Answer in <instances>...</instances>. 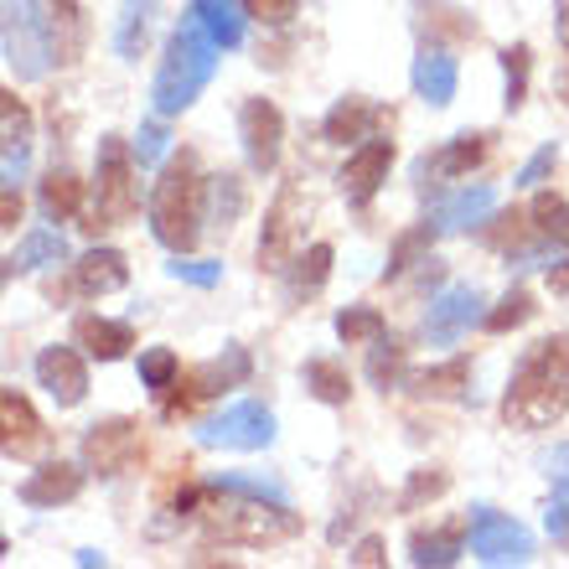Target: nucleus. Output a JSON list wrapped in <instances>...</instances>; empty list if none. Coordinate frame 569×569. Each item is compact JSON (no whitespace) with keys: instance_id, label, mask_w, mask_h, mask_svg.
Instances as JSON below:
<instances>
[{"instance_id":"nucleus-24","label":"nucleus","mask_w":569,"mask_h":569,"mask_svg":"<svg viewBox=\"0 0 569 569\" xmlns=\"http://www.w3.org/2000/svg\"><path fill=\"white\" fill-rule=\"evenodd\" d=\"M192 16L202 21V31H208L218 47H239L243 42V0H192Z\"/></svg>"},{"instance_id":"nucleus-25","label":"nucleus","mask_w":569,"mask_h":569,"mask_svg":"<svg viewBox=\"0 0 569 569\" xmlns=\"http://www.w3.org/2000/svg\"><path fill=\"white\" fill-rule=\"evenodd\" d=\"M481 156H487V140L481 136H456L446 150H435V156H425L420 161V177H466L471 166H481Z\"/></svg>"},{"instance_id":"nucleus-43","label":"nucleus","mask_w":569,"mask_h":569,"mask_svg":"<svg viewBox=\"0 0 569 569\" xmlns=\"http://www.w3.org/2000/svg\"><path fill=\"white\" fill-rule=\"evenodd\" d=\"M212 487H228V492H249V497H274V502H290L284 481H274V477H249V471H228V477H218Z\"/></svg>"},{"instance_id":"nucleus-14","label":"nucleus","mask_w":569,"mask_h":569,"mask_svg":"<svg viewBox=\"0 0 569 569\" xmlns=\"http://www.w3.org/2000/svg\"><path fill=\"white\" fill-rule=\"evenodd\" d=\"M389 166H393V140H368V146H358L352 156H347L342 166V197L352 202V208H368L378 197V187L389 181Z\"/></svg>"},{"instance_id":"nucleus-52","label":"nucleus","mask_w":569,"mask_h":569,"mask_svg":"<svg viewBox=\"0 0 569 569\" xmlns=\"http://www.w3.org/2000/svg\"><path fill=\"white\" fill-rule=\"evenodd\" d=\"M555 27H559V42L569 52V0H555Z\"/></svg>"},{"instance_id":"nucleus-18","label":"nucleus","mask_w":569,"mask_h":569,"mask_svg":"<svg viewBox=\"0 0 569 569\" xmlns=\"http://www.w3.org/2000/svg\"><path fill=\"white\" fill-rule=\"evenodd\" d=\"M73 342L89 352V358H99V362H114V358H124L130 347H136V327L130 321H109V316H78L73 321Z\"/></svg>"},{"instance_id":"nucleus-19","label":"nucleus","mask_w":569,"mask_h":569,"mask_svg":"<svg viewBox=\"0 0 569 569\" xmlns=\"http://www.w3.org/2000/svg\"><path fill=\"white\" fill-rule=\"evenodd\" d=\"M0 430H6V456H31L47 440L37 409L27 405V393L0 389Z\"/></svg>"},{"instance_id":"nucleus-20","label":"nucleus","mask_w":569,"mask_h":569,"mask_svg":"<svg viewBox=\"0 0 569 569\" xmlns=\"http://www.w3.org/2000/svg\"><path fill=\"white\" fill-rule=\"evenodd\" d=\"M456 83H461V68L450 58L446 47H425L420 58H415V93H420L425 104L446 109L456 99Z\"/></svg>"},{"instance_id":"nucleus-23","label":"nucleus","mask_w":569,"mask_h":569,"mask_svg":"<svg viewBox=\"0 0 569 569\" xmlns=\"http://www.w3.org/2000/svg\"><path fill=\"white\" fill-rule=\"evenodd\" d=\"M471 539V518H456V523H440L435 533H415L409 539V559L415 565H456Z\"/></svg>"},{"instance_id":"nucleus-31","label":"nucleus","mask_w":569,"mask_h":569,"mask_svg":"<svg viewBox=\"0 0 569 569\" xmlns=\"http://www.w3.org/2000/svg\"><path fill=\"white\" fill-rule=\"evenodd\" d=\"M327 274H331V243H311V249L296 254V264H290V284H284V296L290 300L316 296V290L327 284Z\"/></svg>"},{"instance_id":"nucleus-44","label":"nucleus","mask_w":569,"mask_h":569,"mask_svg":"<svg viewBox=\"0 0 569 569\" xmlns=\"http://www.w3.org/2000/svg\"><path fill=\"white\" fill-rule=\"evenodd\" d=\"M161 120H166V114H156V120L140 124V136H136V161H140V166H156V161L166 156V140H171V136H166Z\"/></svg>"},{"instance_id":"nucleus-3","label":"nucleus","mask_w":569,"mask_h":569,"mask_svg":"<svg viewBox=\"0 0 569 569\" xmlns=\"http://www.w3.org/2000/svg\"><path fill=\"white\" fill-rule=\"evenodd\" d=\"M208 223V181L197 177V161L181 150V161H171L150 192V233L171 249V254H192Z\"/></svg>"},{"instance_id":"nucleus-11","label":"nucleus","mask_w":569,"mask_h":569,"mask_svg":"<svg viewBox=\"0 0 569 569\" xmlns=\"http://www.w3.org/2000/svg\"><path fill=\"white\" fill-rule=\"evenodd\" d=\"M300 223H306V202L296 187H280V197L264 212V233H259V264L264 270H290L300 254Z\"/></svg>"},{"instance_id":"nucleus-4","label":"nucleus","mask_w":569,"mask_h":569,"mask_svg":"<svg viewBox=\"0 0 569 569\" xmlns=\"http://www.w3.org/2000/svg\"><path fill=\"white\" fill-rule=\"evenodd\" d=\"M218 42H212L202 21H181L171 37H166V58L156 68V83H150V99H156V114H181V109L197 104V93L212 83V68H218Z\"/></svg>"},{"instance_id":"nucleus-40","label":"nucleus","mask_w":569,"mask_h":569,"mask_svg":"<svg viewBox=\"0 0 569 569\" xmlns=\"http://www.w3.org/2000/svg\"><path fill=\"white\" fill-rule=\"evenodd\" d=\"M383 316L373 311V306H352V311L337 316V337H342L347 347H358V342H373V337H383Z\"/></svg>"},{"instance_id":"nucleus-27","label":"nucleus","mask_w":569,"mask_h":569,"mask_svg":"<svg viewBox=\"0 0 569 569\" xmlns=\"http://www.w3.org/2000/svg\"><path fill=\"white\" fill-rule=\"evenodd\" d=\"M243 208H249V197H243V181L233 177V171L208 177V223L218 228V233H228V228L239 223Z\"/></svg>"},{"instance_id":"nucleus-46","label":"nucleus","mask_w":569,"mask_h":569,"mask_svg":"<svg viewBox=\"0 0 569 569\" xmlns=\"http://www.w3.org/2000/svg\"><path fill=\"white\" fill-rule=\"evenodd\" d=\"M243 11L254 16V21H264V27H284L300 11V0H243Z\"/></svg>"},{"instance_id":"nucleus-5","label":"nucleus","mask_w":569,"mask_h":569,"mask_svg":"<svg viewBox=\"0 0 569 569\" xmlns=\"http://www.w3.org/2000/svg\"><path fill=\"white\" fill-rule=\"evenodd\" d=\"M136 208H140V181H136L130 146L120 136H104L99 140V177H93V223H83V228L130 223Z\"/></svg>"},{"instance_id":"nucleus-32","label":"nucleus","mask_w":569,"mask_h":569,"mask_svg":"<svg viewBox=\"0 0 569 569\" xmlns=\"http://www.w3.org/2000/svg\"><path fill=\"white\" fill-rule=\"evenodd\" d=\"M37 197H42V212L52 218V223H68V218L83 212V181H78L73 171H52Z\"/></svg>"},{"instance_id":"nucleus-6","label":"nucleus","mask_w":569,"mask_h":569,"mask_svg":"<svg viewBox=\"0 0 569 569\" xmlns=\"http://www.w3.org/2000/svg\"><path fill=\"white\" fill-rule=\"evenodd\" d=\"M6 62L21 83H37L58 62V42L37 0H6Z\"/></svg>"},{"instance_id":"nucleus-2","label":"nucleus","mask_w":569,"mask_h":569,"mask_svg":"<svg viewBox=\"0 0 569 569\" xmlns=\"http://www.w3.org/2000/svg\"><path fill=\"white\" fill-rule=\"evenodd\" d=\"M202 528L218 543H239V549H270L300 533V518L290 512V502L274 497H249L228 492V487H208L202 497Z\"/></svg>"},{"instance_id":"nucleus-13","label":"nucleus","mask_w":569,"mask_h":569,"mask_svg":"<svg viewBox=\"0 0 569 569\" xmlns=\"http://www.w3.org/2000/svg\"><path fill=\"white\" fill-rule=\"evenodd\" d=\"M471 321H481V290L477 284H450V290L435 296L430 316H425V337L435 347H450L471 331Z\"/></svg>"},{"instance_id":"nucleus-51","label":"nucleus","mask_w":569,"mask_h":569,"mask_svg":"<svg viewBox=\"0 0 569 569\" xmlns=\"http://www.w3.org/2000/svg\"><path fill=\"white\" fill-rule=\"evenodd\" d=\"M549 290H555V296H569V259L549 270Z\"/></svg>"},{"instance_id":"nucleus-10","label":"nucleus","mask_w":569,"mask_h":569,"mask_svg":"<svg viewBox=\"0 0 569 569\" xmlns=\"http://www.w3.org/2000/svg\"><path fill=\"white\" fill-rule=\"evenodd\" d=\"M471 555L481 565H528L533 559V539H528L523 523H512L508 512L497 508H471Z\"/></svg>"},{"instance_id":"nucleus-16","label":"nucleus","mask_w":569,"mask_h":569,"mask_svg":"<svg viewBox=\"0 0 569 569\" xmlns=\"http://www.w3.org/2000/svg\"><path fill=\"white\" fill-rule=\"evenodd\" d=\"M83 471H89V466L47 461L42 471H31V477L16 487V497H21L27 508H58V502H73V497L83 492Z\"/></svg>"},{"instance_id":"nucleus-42","label":"nucleus","mask_w":569,"mask_h":569,"mask_svg":"<svg viewBox=\"0 0 569 569\" xmlns=\"http://www.w3.org/2000/svg\"><path fill=\"white\" fill-rule=\"evenodd\" d=\"M528 68H533V52L523 42L502 52V73H508V109H518L528 99Z\"/></svg>"},{"instance_id":"nucleus-34","label":"nucleus","mask_w":569,"mask_h":569,"mask_svg":"<svg viewBox=\"0 0 569 569\" xmlns=\"http://www.w3.org/2000/svg\"><path fill=\"white\" fill-rule=\"evenodd\" d=\"M466 383H471V362L450 358V362H440V368L415 378V393H425V399H450V393H461Z\"/></svg>"},{"instance_id":"nucleus-36","label":"nucleus","mask_w":569,"mask_h":569,"mask_svg":"<svg viewBox=\"0 0 569 569\" xmlns=\"http://www.w3.org/2000/svg\"><path fill=\"white\" fill-rule=\"evenodd\" d=\"M528 316H533V296H528L523 284H512L508 296H502V300H497V306H492V311L481 316V327H487V331H497V337H502V331L523 327Z\"/></svg>"},{"instance_id":"nucleus-30","label":"nucleus","mask_w":569,"mask_h":569,"mask_svg":"<svg viewBox=\"0 0 569 569\" xmlns=\"http://www.w3.org/2000/svg\"><path fill=\"white\" fill-rule=\"evenodd\" d=\"M150 16H156V0H124L120 6V21H114V52L136 62L146 52V37H150Z\"/></svg>"},{"instance_id":"nucleus-41","label":"nucleus","mask_w":569,"mask_h":569,"mask_svg":"<svg viewBox=\"0 0 569 569\" xmlns=\"http://www.w3.org/2000/svg\"><path fill=\"white\" fill-rule=\"evenodd\" d=\"M450 487V477L440 471V466H425V471H415L409 477V487H405V497H399V508L405 512H415V508H425V502H435V497Z\"/></svg>"},{"instance_id":"nucleus-15","label":"nucleus","mask_w":569,"mask_h":569,"mask_svg":"<svg viewBox=\"0 0 569 569\" xmlns=\"http://www.w3.org/2000/svg\"><path fill=\"white\" fill-rule=\"evenodd\" d=\"M37 383L52 393L58 409H73V405H83V393H89V368H83V358H78L73 347H42Z\"/></svg>"},{"instance_id":"nucleus-9","label":"nucleus","mask_w":569,"mask_h":569,"mask_svg":"<svg viewBox=\"0 0 569 569\" xmlns=\"http://www.w3.org/2000/svg\"><path fill=\"white\" fill-rule=\"evenodd\" d=\"M197 440L212 450H264L274 446V415L259 399H243V405H228L218 420L202 425Z\"/></svg>"},{"instance_id":"nucleus-47","label":"nucleus","mask_w":569,"mask_h":569,"mask_svg":"<svg viewBox=\"0 0 569 569\" xmlns=\"http://www.w3.org/2000/svg\"><path fill=\"white\" fill-rule=\"evenodd\" d=\"M171 274H177V280H187V284H197V290H212V284L223 280V264H208V259H192V264H181V254H177Z\"/></svg>"},{"instance_id":"nucleus-17","label":"nucleus","mask_w":569,"mask_h":569,"mask_svg":"<svg viewBox=\"0 0 569 569\" xmlns=\"http://www.w3.org/2000/svg\"><path fill=\"white\" fill-rule=\"evenodd\" d=\"M0 130H6V166H0V177H6V187H16L27 177V161H31V114L16 99V89L0 93Z\"/></svg>"},{"instance_id":"nucleus-53","label":"nucleus","mask_w":569,"mask_h":569,"mask_svg":"<svg viewBox=\"0 0 569 569\" xmlns=\"http://www.w3.org/2000/svg\"><path fill=\"white\" fill-rule=\"evenodd\" d=\"M559 93H565V104H569V68H565V78H559Z\"/></svg>"},{"instance_id":"nucleus-21","label":"nucleus","mask_w":569,"mask_h":569,"mask_svg":"<svg viewBox=\"0 0 569 569\" xmlns=\"http://www.w3.org/2000/svg\"><path fill=\"white\" fill-rule=\"evenodd\" d=\"M497 208V192L492 187H466V192H456L450 202H440L435 208V233H466V228L487 223Z\"/></svg>"},{"instance_id":"nucleus-7","label":"nucleus","mask_w":569,"mask_h":569,"mask_svg":"<svg viewBox=\"0 0 569 569\" xmlns=\"http://www.w3.org/2000/svg\"><path fill=\"white\" fill-rule=\"evenodd\" d=\"M249 352L243 347H228L223 358H212V362H202V368H192V373H177V383L166 393H156L161 399V415L166 420H177V415H187L192 405H202V399H212V393H223V389H233V383H243L249 378Z\"/></svg>"},{"instance_id":"nucleus-8","label":"nucleus","mask_w":569,"mask_h":569,"mask_svg":"<svg viewBox=\"0 0 569 569\" xmlns=\"http://www.w3.org/2000/svg\"><path fill=\"white\" fill-rule=\"evenodd\" d=\"M146 456V435L136 420H99L83 435V466L93 477H124Z\"/></svg>"},{"instance_id":"nucleus-45","label":"nucleus","mask_w":569,"mask_h":569,"mask_svg":"<svg viewBox=\"0 0 569 569\" xmlns=\"http://www.w3.org/2000/svg\"><path fill=\"white\" fill-rule=\"evenodd\" d=\"M430 239H435V228H430V223H425V228H415V233H405V239L393 243L389 270H383V274H405V270H409V259L420 254V249H430Z\"/></svg>"},{"instance_id":"nucleus-22","label":"nucleus","mask_w":569,"mask_h":569,"mask_svg":"<svg viewBox=\"0 0 569 569\" xmlns=\"http://www.w3.org/2000/svg\"><path fill=\"white\" fill-rule=\"evenodd\" d=\"M73 280L83 296H109V290H124L130 264H124L120 249H89V254L73 264Z\"/></svg>"},{"instance_id":"nucleus-35","label":"nucleus","mask_w":569,"mask_h":569,"mask_svg":"<svg viewBox=\"0 0 569 569\" xmlns=\"http://www.w3.org/2000/svg\"><path fill=\"white\" fill-rule=\"evenodd\" d=\"M549 477H555V502H549V533L559 543L569 539V446L549 456Z\"/></svg>"},{"instance_id":"nucleus-12","label":"nucleus","mask_w":569,"mask_h":569,"mask_svg":"<svg viewBox=\"0 0 569 569\" xmlns=\"http://www.w3.org/2000/svg\"><path fill=\"white\" fill-rule=\"evenodd\" d=\"M239 136H243V156L259 177L280 166V140H284V114L270 99H243L239 109Z\"/></svg>"},{"instance_id":"nucleus-37","label":"nucleus","mask_w":569,"mask_h":569,"mask_svg":"<svg viewBox=\"0 0 569 569\" xmlns=\"http://www.w3.org/2000/svg\"><path fill=\"white\" fill-rule=\"evenodd\" d=\"M528 218H533V228H539L543 239L569 243V202H565V197L539 192V197H533V208H528Z\"/></svg>"},{"instance_id":"nucleus-38","label":"nucleus","mask_w":569,"mask_h":569,"mask_svg":"<svg viewBox=\"0 0 569 569\" xmlns=\"http://www.w3.org/2000/svg\"><path fill=\"white\" fill-rule=\"evenodd\" d=\"M399 373H405V347L383 331V337H373V352H368V378H373L378 389H393Z\"/></svg>"},{"instance_id":"nucleus-33","label":"nucleus","mask_w":569,"mask_h":569,"mask_svg":"<svg viewBox=\"0 0 569 569\" xmlns=\"http://www.w3.org/2000/svg\"><path fill=\"white\" fill-rule=\"evenodd\" d=\"M306 389L321 399V405H347L352 399V378L337 358H311L306 362Z\"/></svg>"},{"instance_id":"nucleus-48","label":"nucleus","mask_w":569,"mask_h":569,"mask_svg":"<svg viewBox=\"0 0 569 569\" xmlns=\"http://www.w3.org/2000/svg\"><path fill=\"white\" fill-rule=\"evenodd\" d=\"M555 161H559V150H555V146H543L539 156H533V161H528L523 171H518V181H523V187H533V181H539V177H543V171H549V166H555Z\"/></svg>"},{"instance_id":"nucleus-49","label":"nucleus","mask_w":569,"mask_h":569,"mask_svg":"<svg viewBox=\"0 0 569 569\" xmlns=\"http://www.w3.org/2000/svg\"><path fill=\"white\" fill-rule=\"evenodd\" d=\"M352 565H358V569H378V565H383V539H362L358 549H352Z\"/></svg>"},{"instance_id":"nucleus-29","label":"nucleus","mask_w":569,"mask_h":569,"mask_svg":"<svg viewBox=\"0 0 569 569\" xmlns=\"http://www.w3.org/2000/svg\"><path fill=\"white\" fill-rule=\"evenodd\" d=\"M373 120H378V109L368 104V99H342V104H331V114L321 120V136H327L331 146H347V140L368 136Z\"/></svg>"},{"instance_id":"nucleus-28","label":"nucleus","mask_w":569,"mask_h":569,"mask_svg":"<svg viewBox=\"0 0 569 569\" xmlns=\"http://www.w3.org/2000/svg\"><path fill=\"white\" fill-rule=\"evenodd\" d=\"M37 11H42L47 27H52L58 62H73L78 47H83V16H78V0H37Z\"/></svg>"},{"instance_id":"nucleus-39","label":"nucleus","mask_w":569,"mask_h":569,"mask_svg":"<svg viewBox=\"0 0 569 569\" xmlns=\"http://www.w3.org/2000/svg\"><path fill=\"white\" fill-rule=\"evenodd\" d=\"M181 362L171 347H150V352H140V383H146L150 393H166L171 383H177Z\"/></svg>"},{"instance_id":"nucleus-50","label":"nucleus","mask_w":569,"mask_h":569,"mask_svg":"<svg viewBox=\"0 0 569 569\" xmlns=\"http://www.w3.org/2000/svg\"><path fill=\"white\" fill-rule=\"evenodd\" d=\"M0 223L6 228L21 223V197H16V187H6V197H0Z\"/></svg>"},{"instance_id":"nucleus-1","label":"nucleus","mask_w":569,"mask_h":569,"mask_svg":"<svg viewBox=\"0 0 569 569\" xmlns=\"http://www.w3.org/2000/svg\"><path fill=\"white\" fill-rule=\"evenodd\" d=\"M569 409V337H543L528 347V358L512 368L502 420L518 430H549Z\"/></svg>"},{"instance_id":"nucleus-26","label":"nucleus","mask_w":569,"mask_h":569,"mask_svg":"<svg viewBox=\"0 0 569 569\" xmlns=\"http://www.w3.org/2000/svg\"><path fill=\"white\" fill-rule=\"evenodd\" d=\"M58 259H68V239H62V233H52V228H37V233H27V239L11 249V259H6V274L42 270V264H58Z\"/></svg>"}]
</instances>
